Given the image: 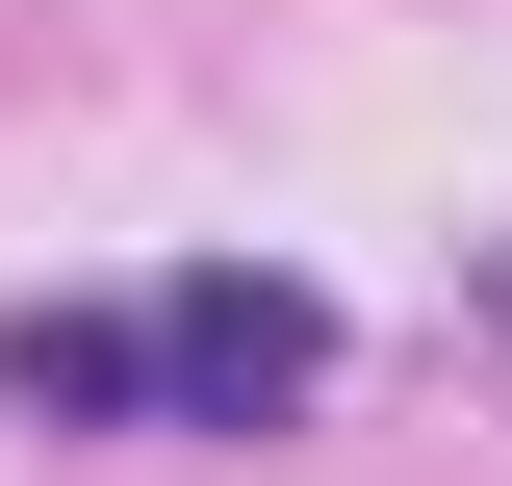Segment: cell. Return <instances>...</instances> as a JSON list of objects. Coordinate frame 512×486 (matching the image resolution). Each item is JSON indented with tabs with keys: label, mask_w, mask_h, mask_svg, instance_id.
Wrapping results in <instances>:
<instances>
[{
	"label": "cell",
	"mask_w": 512,
	"mask_h": 486,
	"mask_svg": "<svg viewBox=\"0 0 512 486\" xmlns=\"http://www.w3.org/2000/svg\"><path fill=\"white\" fill-rule=\"evenodd\" d=\"M333 384V307L282 256H180L128 307H0V410L26 435H282Z\"/></svg>",
	"instance_id": "1"
}]
</instances>
